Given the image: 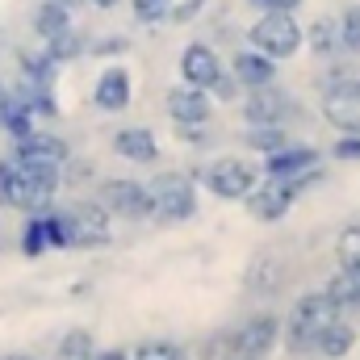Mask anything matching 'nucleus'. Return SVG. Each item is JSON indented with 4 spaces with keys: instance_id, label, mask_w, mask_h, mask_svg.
I'll return each instance as SVG.
<instances>
[{
    "instance_id": "18",
    "label": "nucleus",
    "mask_w": 360,
    "mask_h": 360,
    "mask_svg": "<svg viewBox=\"0 0 360 360\" xmlns=\"http://www.w3.org/2000/svg\"><path fill=\"white\" fill-rule=\"evenodd\" d=\"M310 168H319V151L306 147V143H285L272 155H264V176H276V180H293L302 172H310Z\"/></svg>"
},
{
    "instance_id": "2",
    "label": "nucleus",
    "mask_w": 360,
    "mask_h": 360,
    "mask_svg": "<svg viewBox=\"0 0 360 360\" xmlns=\"http://www.w3.org/2000/svg\"><path fill=\"white\" fill-rule=\"evenodd\" d=\"M335 314H340V310L331 306V297H327L323 289H319V293H302V297L293 302L285 327H281L285 352H289V356H314V340H319V331H323Z\"/></svg>"
},
{
    "instance_id": "41",
    "label": "nucleus",
    "mask_w": 360,
    "mask_h": 360,
    "mask_svg": "<svg viewBox=\"0 0 360 360\" xmlns=\"http://www.w3.org/2000/svg\"><path fill=\"white\" fill-rule=\"evenodd\" d=\"M4 96H8V84H0V105H4Z\"/></svg>"
},
{
    "instance_id": "21",
    "label": "nucleus",
    "mask_w": 360,
    "mask_h": 360,
    "mask_svg": "<svg viewBox=\"0 0 360 360\" xmlns=\"http://www.w3.org/2000/svg\"><path fill=\"white\" fill-rule=\"evenodd\" d=\"M243 285H248L252 293H260V297H272V293H281V285H285V264H281L276 256H256V260L248 264Z\"/></svg>"
},
{
    "instance_id": "37",
    "label": "nucleus",
    "mask_w": 360,
    "mask_h": 360,
    "mask_svg": "<svg viewBox=\"0 0 360 360\" xmlns=\"http://www.w3.org/2000/svg\"><path fill=\"white\" fill-rule=\"evenodd\" d=\"M239 92H243V89H239V80H235L231 72H222V76H218V84L210 89V96H214V101H235Z\"/></svg>"
},
{
    "instance_id": "7",
    "label": "nucleus",
    "mask_w": 360,
    "mask_h": 360,
    "mask_svg": "<svg viewBox=\"0 0 360 360\" xmlns=\"http://www.w3.org/2000/svg\"><path fill=\"white\" fill-rule=\"evenodd\" d=\"M201 184L218 197V201H243L252 188H256V180H260V168L252 164V160H239V155H222V160H214V164H205L201 172Z\"/></svg>"
},
{
    "instance_id": "33",
    "label": "nucleus",
    "mask_w": 360,
    "mask_h": 360,
    "mask_svg": "<svg viewBox=\"0 0 360 360\" xmlns=\"http://www.w3.org/2000/svg\"><path fill=\"white\" fill-rule=\"evenodd\" d=\"M201 8H205V0H172L168 21H172V25H188V21L201 17Z\"/></svg>"
},
{
    "instance_id": "10",
    "label": "nucleus",
    "mask_w": 360,
    "mask_h": 360,
    "mask_svg": "<svg viewBox=\"0 0 360 360\" xmlns=\"http://www.w3.org/2000/svg\"><path fill=\"white\" fill-rule=\"evenodd\" d=\"M96 201L109 210V218H126V222H143V218L151 214L143 180H130V176L105 180V184H101V193H96Z\"/></svg>"
},
{
    "instance_id": "8",
    "label": "nucleus",
    "mask_w": 360,
    "mask_h": 360,
    "mask_svg": "<svg viewBox=\"0 0 360 360\" xmlns=\"http://www.w3.org/2000/svg\"><path fill=\"white\" fill-rule=\"evenodd\" d=\"M319 109H323V122L335 126L340 134H360V80H352L348 72H331Z\"/></svg>"
},
{
    "instance_id": "6",
    "label": "nucleus",
    "mask_w": 360,
    "mask_h": 360,
    "mask_svg": "<svg viewBox=\"0 0 360 360\" xmlns=\"http://www.w3.org/2000/svg\"><path fill=\"white\" fill-rule=\"evenodd\" d=\"M63 235H68V248H80V252H92V248H105L113 239V218L101 201H76L68 205L63 214Z\"/></svg>"
},
{
    "instance_id": "39",
    "label": "nucleus",
    "mask_w": 360,
    "mask_h": 360,
    "mask_svg": "<svg viewBox=\"0 0 360 360\" xmlns=\"http://www.w3.org/2000/svg\"><path fill=\"white\" fill-rule=\"evenodd\" d=\"M92 4H96V8H105V13H109V8H117V4H122V0H92Z\"/></svg>"
},
{
    "instance_id": "15",
    "label": "nucleus",
    "mask_w": 360,
    "mask_h": 360,
    "mask_svg": "<svg viewBox=\"0 0 360 360\" xmlns=\"http://www.w3.org/2000/svg\"><path fill=\"white\" fill-rule=\"evenodd\" d=\"M130 101H134V80H130V72H126L122 63L101 68V76H96V84H92V105H96L101 113H126Z\"/></svg>"
},
{
    "instance_id": "1",
    "label": "nucleus",
    "mask_w": 360,
    "mask_h": 360,
    "mask_svg": "<svg viewBox=\"0 0 360 360\" xmlns=\"http://www.w3.org/2000/svg\"><path fill=\"white\" fill-rule=\"evenodd\" d=\"M63 188V172L55 164H17L0 160V205L21 210V214H42L51 210L55 193Z\"/></svg>"
},
{
    "instance_id": "40",
    "label": "nucleus",
    "mask_w": 360,
    "mask_h": 360,
    "mask_svg": "<svg viewBox=\"0 0 360 360\" xmlns=\"http://www.w3.org/2000/svg\"><path fill=\"white\" fill-rule=\"evenodd\" d=\"M0 360H34V356H25V352H8V356H0Z\"/></svg>"
},
{
    "instance_id": "29",
    "label": "nucleus",
    "mask_w": 360,
    "mask_h": 360,
    "mask_svg": "<svg viewBox=\"0 0 360 360\" xmlns=\"http://www.w3.org/2000/svg\"><path fill=\"white\" fill-rule=\"evenodd\" d=\"M130 360H188V352L176 340H143V344H134Z\"/></svg>"
},
{
    "instance_id": "20",
    "label": "nucleus",
    "mask_w": 360,
    "mask_h": 360,
    "mask_svg": "<svg viewBox=\"0 0 360 360\" xmlns=\"http://www.w3.org/2000/svg\"><path fill=\"white\" fill-rule=\"evenodd\" d=\"M352 348H356V327L344 323L340 314H335V319L319 331V340H314V356H323V360H344Z\"/></svg>"
},
{
    "instance_id": "24",
    "label": "nucleus",
    "mask_w": 360,
    "mask_h": 360,
    "mask_svg": "<svg viewBox=\"0 0 360 360\" xmlns=\"http://www.w3.org/2000/svg\"><path fill=\"white\" fill-rule=\"evenodd\" d=\"M34 38L38 42H46V38H55V34H63L68 25H72V8L68 4H59V0H42L38 8H34Z\"/></svg>"
},
{
    "instance_id": "11",
    "label": "nucleus",
    "mask_w": 360,
    "mask_h": 360,
    "mask_svg": "<svg viewBox=\"0 0 360 360\" xmlns=\"http://www.w3.org/2000/svg\"><path fill=\"white\" fill-rule=\"evenodd\" d=\"M21 256H30V260H38V256H46V252H59V248H68V235H63V218L55 214V210H42V214H30L25 218V226H21Z\"/></svg>"
},
{
    "instance_id": "22",
    "label": "nucleus",
    "mask_w": 360,
    "mask_h": 360,
    "mask_svg": "<svg viewBox=\"0 0 360 360\" xmlns=\"http://www.w3.org/2000/svg\"><path fill=\"white\" fill-rule=\"evenodd\" d=\"M335 310H360V264H340V272L323 289Z\"/></svg>"
},
{
    "instance_id": "5",
    "label": "nucleus",
    "mask_w": 360,
    "mask_h": 360,
    "mask_svg": "<svg viewBox=\"0 0 360 360\" xmlns=\"http://www.w3.org/2000/svg\"><path fill=\"white\" fill-rule=\"evenodd\" d=\"M248 46H256L260 55H269L272 63H285L302 51V25L289 8H264L256 17V25L248 30Z\"/></svg>"
},
{
    "instance_id": "13",
    "label": "nucleus",
    "mask_w": 360,
    "mask_h": 360,
    "mask_svg": "<svg viewBox=\"0 0 360 360\" xmlns=\"http://www.w3.org/2000/svg\"><path fill=\"white\" fill-rule=\"evenodd\" d=\"M8 160H17V164H55V168H63V164L72 160V147H68V139H59V134L30 130L25 139H13V155H8Z\"/></svg>"
},
{
    "instance_id": "43",
    "label": "nucleus",
    "mask_w": 360,
    "mask_h": 360,
    "mask_svg": "<svg viewBox=\"0 0 360 360\" xmlns=\"http://www.w3.org/2000/svg\"><path fill=\"white\" fill-rule=\"evenodd\" d=\"M239 360H248V356H239Z\"/></svg>"
},
{
    "instance_id": "3",
    "label": "nucleus",
    "mask_w": 360,
    "mask_h": 360,
    "mask_svg": "<svg viewBox=\"0 0 360 360\" xmlns=\"http://www.w3.org/2000/svg\"><path fill=\"white\" fill-rule=\"evenodd\" d=\"M143 188H147V205H151L147 218H155L164 226H180V222L197 218V184H193V176L160 172V176L147 180Z\"/></svg>"
},
{
    "instance_id": "28",
    "label": "nucleus",
    "mask_w": 360,
    "mask_h": 360,
    "mask_svg": "<svg viewBox=\"0 0 360 360\" xmlns=\"http://www.w3.org/2000/svg\"><path fill=\"white\" fill-rule=\"evenodd\" d=\"M92 356H96V340H92V331H84V327L68 331L59 340V348H55V360H92Z\"/></svg>"
},
{
    "instance_id": "4",
    "label": "nucleus",
    "mask_w": 360,
    "mask_h": 360,
    "mask_svg": "<svg viewBox=\"0 0 360 360\" xmlns=\"http://www.w3.org/2000/svg\"><path fill=\"white\" fill-rule=\"evenodd\" d=\"M319 180H323V168H310V172H302V176H293V180L264 176V180H256V188L243 197V205H248V214H252L256 222H281V218L293 210V201H297L310 184H319Z\"/></svg>"
},
{
    "instance_id": "35",
    "label": "nucleus",
    "mask_w": 360,
    "mask_h": 360,
    "mask_svg": "<svg viewBox=\"0 0 360 360\" xmlns=\"http://www.w3.org/2000/svg\"><path fill=\"white\" fill-rule=\"evenodd\" d=\"M331 155L340 164H360V134H340L335 147H331Z\"/></svg>"
},
{
    "instance_id": "25",
    "label": "nucleus",
    "mask_w": 360,
    "mask_h": 360,
    "mask_svg": "<svg viewBox=\"0 0 360 360\" xmlns=\"http://www.w3.org/2000/svg\"><path fill=\"white\" fill-rule=\"evenodd\" d=\"M84 51H89V46H84V38L76 34V25H68L63 34H55V38H46V42H42V55H46L51 63H59V68H63V63H72V59H80Z\"/></svg>"
},
{
    "instance_id": "16",
    "label": "nucleus",
    "mask_w": 360,
    "mask_h": 360,
    "mask_svg": "<svg viewBox=\"0 0 360 360\" xmlns=\"http://www.w3.org/2000/svg\"><path fill=\"white\" fill-rule=\"evenodd\" d=\"M281 340V319L276 314H256L235 331V352L248 360H264Z\"/></svg>"
},
{
    "instance_id": "38",
    "label": "nucleus",
    "mask_w": 360,
    "mask_h": 360,
    "mask_svg": "<svg viewBox=\"0 0 360 360\" xmlns=\"http://www.w3.org/2000/svg\"><path fill=\"white\" fill-rule=\"evenodd\" d=\"M248 4L260 8V13H264V8H289V13H293V8H302L306 0H248Z\"/></svg>"
},
{
    "instance_id": "26",
    "label": "nucleus",
    "mask_w": 360,
    "mask_h": 360,
    "mask_svg": "<svg viewBox=\"0 0 360 360\" xmlns=\"http://www.w3.org/2000/svg\"><path fill=\"white\" fill-rule=\"evenodd\" d=\"M285 143H289V130L285 126H248L243 130V147L248 151H260V155H272Z\"/></svg>"
},
{
    "instance_id": "19",
    "label": "nucleus",
    "mask_w": 360,
    "mask_h": 360,
    "mask_svg": "<svg viewBox=\"0 0 360 360\" xmlns=\"http://www.w3.org/2000/svg\"><path fill=\"white\" fill-rule=\"evenodd\" d=\"M109 147H113V155H122L126 164H155V160H160V143H155V134H151L147 126H122Z\"/></svg>"
},
{
    "instance_id": "42",
    "label": "nucleus",
    "mask_w": 360,
    "mask_h": 360,
    "mask_svg": "<svg viewBox=\"0 0 360 360\" xmlns=\"http://www.w3.org/2000/svg\"><path fill=\"white\" fill-rule=\"evenodd\" d=\"M59 4H68V8H72V4H80V0H59Z\"/></svg>"
},
{
    "instance_id": "34",
    "label": "nucleus",
    "mask_w": 360,
    "mask_h": 360,
    "mask_svg": "<svg viewBox=\"0 0 360 360\" xmlns=\"http://www.w3.org/2000/svg\"><path fill=\"white\" fill-rule=\"evenodd\" d=\"M340 264H360V226H348L344 235H340Z\"/></svg>"
},
{
    "instance_id": "17",
    "label": "nucleus",
    "mask_w": 360,
    "mask_h": 360,
    "mask_svg": "<svg viewBox=\"0 0 360 360\" xmlns=\"http://www.w3.org/2000/svg\"><path fill=\"white\" fill-rule=\"evenodd\" d=\"M231 76L239 80V89H264V84H276V63L269 55H260L256 46H239L231 55Z\"/></svg>"
},
{
    "instance_id": "23",
    "label": "nucleus",
    "mask_w": 360,
    "mask_h": 360,
    "mask_svg": "<svg viewBox=\"0 0 360 360\" xmlns=\"http://www.w3.org/2000/svg\"><path fill=\"white\" fill-rule=\"evenodd\" d=\"M302 46H310L314 59H335L340 55V34H335V17H314L310 30H302Z\"/></svg>"
},
{
    "instance_id": "9",
    "label": "nucleus",
    "mask_w": 360,
    "mask_h": 360,
    "mask_svg": "<svg viewBox=\"0 0 360 360\" xmlns=\"http://www.w3.org/2000/svg\"><path fill=\"white\" fill-rule=\"evenodd\" d=\"M239 113H243V126H289L297 117V101L276 84H264V89H248Z\"/></svg>"
},
{
    "instance_id": "14",
    "label": "nucleus",
    "mask_w": 360,
    "mask_h": 360,
    "mask_svg": "<svg viewBox=\"0 0 360 360\" xmlns=\"http://www.w3.org/2000/svg\"><path fill=\"white\" fill-rule=\"evenodd\" d=\"M222 72H226V68H222V59H218V51H214L210 42H188V46L180 51V80H184V84L210 92L218 84Z\"/></svg>"
},
{
    "instance_id": "30",
    "label": "nucleus",
    "mask_w": 360,
    "mask_h": 360,
    "mask_svg": "<svg viewBox=\"0 0 360 360\" xmlns=\"http://www.w3.org/2000/svg\"><path fill=\"white\" fill-rule=\"evenodd\" d=\"M335 34H340V51L356 55L360 51V4H348V8L335 17Z\"/></svg>"
},
{
    "instance_id": "31",
    "label": "nucleus",
    "mask_w": 360,
    "mask_h": 360,
    "mask_svg": "<svg viewBox=\"0 0 360 360\" xmlns=\"http://www.w3.org/2000/svg\"><path fill=\"white\" fill-rule=\"evenodd\" d=\"M197 360H239V352H235V331L205 335V340L197 344Z\"/></svg>"
},
{
    "instance_id": "12",
    "label": "nucleus",
    "mask_w": 360,
    "mask_h": 360,
    "mask_svg": "<svg viewBox=\"0 0 360 360\" xmlns=\"http://www.w3.org/2000/svg\"><path fill=\"white\" fill-rule=\"evenodd\" d=\"M164 109H168L172 126H210V117H214V96L180 80V84L168 89Z\"/></svg>"
},
{
    "instance_id": "27",
    "label": "nucleus",
    "mask_w": 360,
    "mask_h": 360,
    "mask_svg": "<svg viewBox=\"0 0 360 360\" xmlns=\"http://www.w3.org/2000/svg\"><path fill=\"white\" fill-rule=\"evenodd\" d=\"M17 59H21V76H25V80H34V84H42V89H55V80H59V63H51L42 51H38V55L21 51Z\"/></svg>"
},
{
    "instance_id": "36",
    "label": "nucleus",
    "mask_w": 360,
    "mask_h": 360,
    "mask_svg": "<svg viewBox=\"0 0 360 360\" xmlns=\"http://www.w3.org/2000/svg\"><path fill=\"white\" fill-rule=\"evenodd\" d=\"M130 51V38H122V34H109V38H101L96 46H92V55H101V59H117V55H126Z\"/></svg>"
},
{
    "instance_id": "32",
    "label": "nucleus",
    "mask_w": 360,
    "mask_h": 360,
    "mask_svg": "<svg viewBox=\"0 0 360 360\" xmlns=\"http://www.w3.org/2000/svg\"><path fill=\"white\" fill-rule=\"evenodd\" d=\"M168 8L172 0H130V13L139 25H155V21H168Z\"/></svg>"
}]
</instances>
